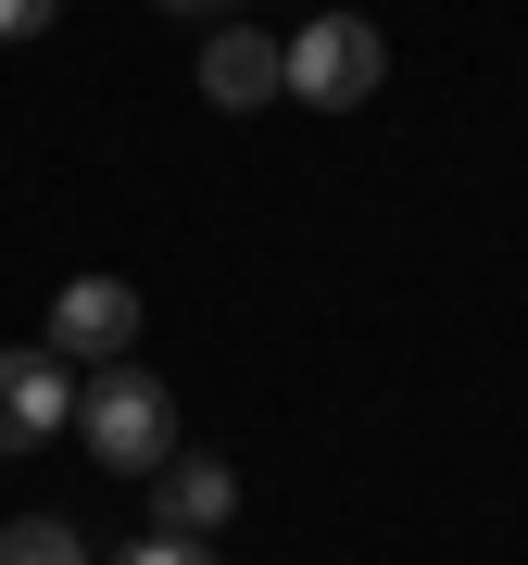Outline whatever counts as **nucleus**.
Instances as JSON below:
<instances>
[{
	"label": "nucleus",
	"mask_w": 528,
	"mask_h": 565,
	"mask_svg": "<svg viewBox=\"0 0 528 565\" xmlns=\"http://www.w3.org/2000/svg\"><path fill=\"white\" fill-rule=\"evenodd\" d=\"M63 415H76V377H63V352H0V452H39L63 440Z\"/></svg>",
	"instance_id": "4"
},
{
	"label": "nucleus",
	"mask_w": 528,
	"mask_h": 565,
	"mask_svg": "<svg viewBox=\"0 0 528 565\" xmlns=\"http://www.w3.org/2000/svg\"><path fill=\"white\" fill-rule=\"evenodd\" d=\"M289 88V39H264V25H214L202 39V102L214 114H264Z\"/></svg>",
	"instance_id": "5"
},
{
	"label": "nucleus",
	"mask_w": 528,
	"mask_h": 565,
	"mask_svg": "<svg viewBox=\"0 0 528 565\" xmlns=\"http://www.w3.org/2000/svg\"><path fill=\"white\" fill-rule=\"evenodd\" d=\"M51 352L63 364H126L139 352V289L126 277H63L51 289Z\"/></svg>",
	"instance_id": "3"
},
{
	"label": "nucleus",
	"mask_w": 528,
	"mask_h": 565,
	"mask_svg": "<svg viewBox=\"0 0 528 565\" xmlns=\"http://www.w3.org/2000/svg\"><path fill=\"white\" fill-rule=\"evenodd\" d=\"M114 565H214V541H177V527H151L139 553H114Z\"/></svg>",
	"instance_id": "9"
},
{
	"label": "nucleus",
	"mask_w": 528,
	"mask_h": 565,
	"mask_svg": "<svg viewBox=\"0 0 528 565\" xmlns=\"http://www.w3.org/2000/svg\"><path fill=\"white\" fill-rule=\"evenodd\" d=\"M76 440L114 465V478H163V452H177V390L151 377V364H102V377L76 390Z\"/></svg>",
	"instance_id": "1"
},
{
	"label": "nucleus",
	"mask_w": 528,
	"mask_h": 565,
	"mask_svg": "<svg viewBox=\"0 0 528 565\" xmlns=\"http://www.w3.org/2000/svg\"><path fill=\"white\" fill-rule=\"evenodd\" d=\"M378 76H390V39L366 13H315L303 39H289V102H315V114H366Z\"/></svg>",
	"instance_id": "2"
},
{
	"label": "nucleus",
	"mask_w": 528,
	"mask_h": 565,
	"mask_svg": "<svg viewBox=\"0 0 528 565\" xmlns=\"http://www.w3.org/2000/svg\"><path fill=\"white\" fill-rule=\"evenodd\" d=\"M63 25V0H0V51H25V39H51Z\"/></svg>",
	"instance_id": "8"
},
{
	"label": "nucleus",
	"mask_w": 528,
	"mask_h": 565,
	"mask_svg": "<svg viewBox=\"0 0 528 565\" xmlns=\"http://www.w3.org/2000/svg\"><path fill=\"white\" fill-rule=\"evenodd\" d=\"M151 13H214V0H151Z\"/></svg>",
	"instance_id": "10"
},
{
	"label": "nucleus",
	"mask_w": 528,
	"mask_h": 565,
	"mask_svg": "<svg viewBox=\"0 0 528 565\" xmlns=\"http://www.w3.org/2000/svg\"><path fill=\"white\" fill-rule=\"evenodd\" d=\"M226 515H240V478H226L214 452H163V478H151V527H177V541H214Z\"/></svg>",
	"instance_id": "6"
},
{
	"label": "nucleus",
	"mask_w": 528,
	"mask_h": 565,
	"mask_svg": "<svg viewBox=\"0 0 528 565\" xmlns=\"http://www.w3.org/2000/svg\"><path fill=\"white\" fill-rule=\"evenodd\" d=\"M0 565H88V541L63 515H13V527H0Z\"/></svg>",
	"instance_id": "7"
}]
</instances>
